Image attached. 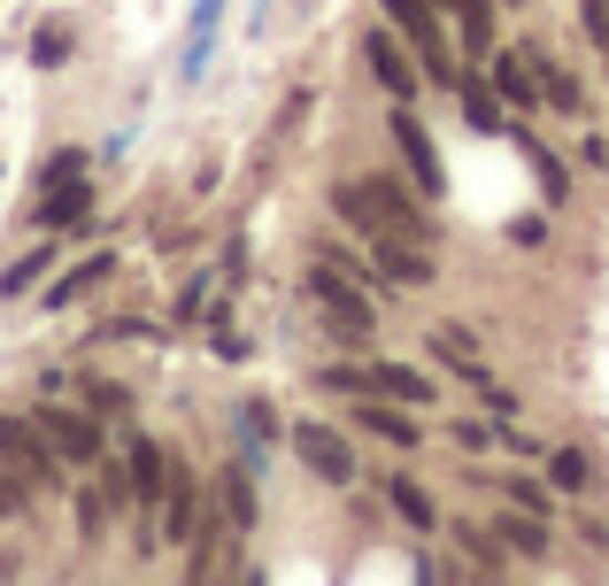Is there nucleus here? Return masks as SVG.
<instances>
[{
    "label": "nucleus",
    "instance_id": "f257e3e1",
    "mask_svg": "<svg viewBox=\"0 0 609 586\" xmlns=\"http://www.w3.org/2000/svg\"><path fill=\"white\" fill-rule=\"evenodd\" d=\"M332 209L363 232V240H378V232H402V240H433V224H425V209L394 185V178H347L339 193H332Z\"/></svg>",
    "mask_w": 609,
    "mask_h": 586
},
{
    "label": "nucleus",
    "instance_id": "f03ea898",
    "mask_svg": "<svg viewBox=\"0 0 609 586\" xmlns=\"http://www.w3.org/2000/svg\"><path fill=\"white\" fill-rule=\"evenodd\" d=\"M302 293L316 301V316H324L339 340H371V332H378V301H371L378 286H371V279H355V271H339V263L316 255L308 279H302Z\"/></svg>",
    "mask_w": 609,
    "mask_h": 586
},
{
    "label": "nucleus",
    "instance_id": "7ed1b4c3",
    "mask_svg": "<svg viewBox=\"0 0 609 586\" xmlns=\"http://www.w3.org/2000/svg\"><path fill=\"white\" fill-rule=\"evenodd\" d=\"M0 463H16L23 478H39V486H62V447L39 433V417L23 425V417H0Z\"/></svg>",
    "mask_w": 609,
    "mask_h": 586
},
{
    "label": "nucleus",
    "instance_id": "20e7f679",
    "mask_svg": "<svg viewBox=\"0 0 609 586\" xmlns=\"http://www.w3.org/2000/svg\"><path fill=\"white\" fill-rule=\"evenodd\" d=\"M386 124H394L402 162H409V185H417V193H448V170H440V146H433V132H425V124H417L402 101H394V117H386Z\"/></svg>",
    "mask_w": 609,
    "mask_h": 586
},
{
    "label": "nucleus",
    "instance_id": "39448f33",
    "mask_svg": "<svg viewBox=\"0 0 609 586\" xmlns=\"http://www.w3.org/2000/svg\"><path fill=\"white\" fill-rule=\"evenodd\" d=\"M294 455H302L316 478H332V486H355V447L339 440V425H294Z\"/></svg>",
    "mask_w": 609,
    "mask_h": 586
},
{
    "label": "nucleus",
    "instance_id": "423d86ee",
    "mask_svg": "<svg viewBox=\"0 0 609 586\" xmlns=\"http://www.w3.org/2000/svg\"><path fill=\"white\" fill-rule=\"evenodd\" d=\"M39 433L62 447V463H101L109 433L93 425V410H39Z\"/></svg>",
    "mask_w": 609,
    "mask_h": 586
},
{
    "label": "nucleus",
    "instance_id": "0eeeda50",
    "mask_svg": "<svg viewBox=\"0 0 609 586\" xmlns=\"http://www.w3.org/2000/svg\"><path fill=\"white\" fill-rule=\"evenodd\" d=\"M371 263H378L386 286H433V255H425V240L378 232V240H371Z\"/></svg>",
    "mask_w": 609,
    "mask_h": 586
},
{
    "label": "nucleus",
    "instance_id": "6e6552de",
    "mask_svg": "<svg viewBox=\"0 0 609 586\" xmlns=\"http://www.w3.org/2000/svg\"><path fill=\"white\" fill-rule=\"evenodd\" d=\"M347 425H371V433H378V440H394V447H417V440H425V425L409 417V402H386V394H363Z\"/></svg>",
    "mask_w": 609,
    "mask_h": 586
},
{
    "label": "nucleus",
    "instance_id": "1a4fd4ad",
    "mask_svg": "<svg viewBox=\"0 0 609 586\" xmlns=\"http://www.w3.org/2000/svg\"><path fill=\"white\" fill-rule=\"evenodd\" d=\"M363 54H371V78H378V85H386L394 101H409V93H417V70H409V47H402L394 31H371V39H363Z\"/></svg>",
    "mask_w": 609,
    "mask_h": 586
},
{
    "label": "nucleus",
    "instance_id": "9d476101",
    "mask_svg": "<svg viewBox=\"0 0 609 586\" xmlns=\"http://www.w3.org/2000/svg\"><path fill=\"white\" fill-rule=\"evenodd\" d=\"M124 463H132V494H140V509H154V502H170V455L154 447L148 433H132V447H124Z\"/></svg>",
    "mask_w": 609,
    "mask_h": 586
},
{
    "label": "nucleus",
    "instance_id": "9b49d317",
    "mask_svg": "<svg viewBox=\"0 0 609 586\" xmlns=\"http://www.w3.org/2000/svg\"><path fill=\"white\" fill-rule=\"evenodd\" d=\"M494 93H501L509 109H540V101H548V93H540V78H532V54H525V47L494 54Z\"/></svg>",
    "mask_w": 609,
    "mask_h": 586
},
{
    "label": "nucleus",
    "instance_id": "f8f14e48",
    "mask_svg": "<svg viewBox=\"0 0 609 586\" xmlns=\"http://www.w3.org/2000/svg\"><path fill=\"white\" fill-rule=\"evenodd\" d=\"M371 394L425 410V402H433V378H425V371H409V363H371Z\"/></svg>",
    "mask_w": 609,
    "mask_h": 586
},
{
    "label": "nucleus",
    "instance_id": "ddd939ff",
    "mask_svg": "<svg viewBox=\"0 0 609 586\" xmlns=\"http://www.w3.org/2000/svg\"><path fill=\"white\" fill-rule=\"evenodd\" d=\"M532 54V78H540V93H548V109H564V117H587V93H579V78L571 70H556L540 47H525Z\"/></svg>",
    "mask_w": 609,
    "mask_h": 586
},
{
    "label": "nucleus",
    "instance_id": "4468645a",
    "mask_svg": "<svg viewBox=\"0 0 609 586\" xmlns=\"http://www.w3.org/2000/svg\"><path fill=\"white\" fill-rule=\"evenodd\" d=\"M216 502H224V525L232 533H255V478H247V463H232L216 478Z\"/></svg>",
    "mask_w": 609,
    "mask_h": 586
},
{
    "label": "nucleus",
    "instance_id": "2eb2a0df",
    "mask_svg": "<svg viewBox=\"0 0 609 586\" xmlns=\"http://www.w3.org/2000/svg\"><path fill=\"white\" fill-rule=\"evenodd\" d=\"M85 209H93V185H85V178H62V185H47V201H39V224H54V232H62V224H78Z\"/></svg>",
    "mask_w": 609,
    "mask_h": 586
},
{
    "label": "nucleus",
    "instance_id": "dca6fc26",
    "mask_svg": "<svg viewBox=\"0 0 609 586\" xmlns=\"http://www.w3.org/2000/svg\"><path fill=\"white\" fill-rule=\"evenodd\" d=\"M109 279H116V255H93V263H78V271H62V279H54V293H47V301H54V309H70L78 293L109 286Z\"/></svg>",
    "mask_w": 609,
    "mask_h": 586
},
{
    "label": "nucleus",
    "instance_id": "f3484780",
    "mask_svg": "<svg viewBox=\"0 0 609 586\" xmlns=\"http://www.w3.org/2000/svg\"><path fill=\"white\" fill-rule=\"evenodd\" d=\"M548 486H556V494H587V486H595L587 447H548Z\"/></svg>",
    "mask_w": 609,
    "mask_h": 586
},
{
    "label": "nucleus",
    "instance_id": "a211bd4d",
    "mask_svg": "<svg viewBox=\"0 0 609 586\" xmlns=\"http://www.w3.org/2000/svg\"><path fill=\"white\" fill-rule=\"evenodd\" d=\"M386 494H394V509H402L417 533H433V525H440V509H433V494H425L417 478H386Z\"/></svg>",
    "mask_w": 609,
    "mask_h": 586
},
{
    "label": "nucleus",
    "instance_id": "6ab92c4d",
    "mask_svg": "<svg viewBox=\"0 0 609 586\" xmlns=\"http://www.w3.org/2000/svg\"><path fill=\"white\" fill-rule=\"evenodd\" d=\"M31 62H39V70H62V62H70V23L47 16V23L31 31Z\"/></svg>",
    "mask_w": 609,
    "mask_h": 586
},
{
    "label": "nucleus",
    "instance_id": "aec40b11",
    "mask_svg": "<svg viewBox=\"0 0 609 586\" xmlns=\"http://www.w3.org/2000/svg\"><path fill=\"white\" fill-rule=\"evenodd\" d=\"M456 16H463L470 54H494V0H456Z\"/></svg>",
    "mask_w": 609,
    "mask_h": 586
},
{
    "label": "nucleus",
    "instance_id": "412c9836",
    "mask_svg": "<svg viewBox=\"0 0 609 586\" xmlns=\"http://www.w3.org/2000/svg\"><path fill=\"white\" fill-rule=\"evenodd\" d=\"M31 494H39V478H23L16 463H0V517H23V509H31Z\"/></svg>",
    "mask_w": 609,
    "mask_h": 586
},
{
    "label": "nucleus",
    "instance_id": "4be33fe9",
    "mask_svg": "<svg viewBox=\"0 0 609 586\" xmlns=\"http://www.w3.org/2000/svg\"><path fill=\"white\" fill-rule=\"evenodd\" d=\"M456 93H463V117H470L478 132H501V101H494V93H478V85H456Z\"/></svg>",
    "mask_w": 609,
    "mask_h": 586
},
{
    "label": "nucleus",
    "instance_id": "5701e85b",
    "mask_svg": "<svg viewBox=\"0 0 609 586\" xmlns=\"http://www.w3.org/2000/svg\"><path fill=\"white\" fill-rule=\"evenodd\" d=\"M501 494H509L517 509H540V517H548V478H501Z\"/></svg>",
    "mask_w": 609,
    "mask_h": 586
},
{
    "label": "nucleus",
    "instance_id": "b1692460",
    "mask_svg": "<svg viewBox=\"0 0 609 586\" xmlns=\"http://www.w3.org/2000/svg\"><path fill=\"white\" fill-rule=\"evenodd\" d=\"M109 502H116L109 486H101V494H78V525H85V540H101V525H109Z\"/></svg>",
    "mask_w": 609,
    "mask_h": 586
},
{
    "label": "nucleus",
    "instance_id": "393cba45",
    "mask_svg": "<svg viewBox=\"0 0 609 586\" xmlns=\"http://www.w3.org/2000/svg\"><path fill=\"white\" fill-rule=\"evenodd\" d=\"M85 402H93L101 417H124V410H132V394H124V386H109V378H93V386H85Z\"/></svg>",
    "mask_w": 609,
    "mask_h": 586
},
{
    "label": "nucleus",
    "instance_id": "a878e982",
    "mask_svg": "<svg viewBox=\"0 0 609 586\" xmlns=\"http://www.w3.org/2000/svg\"><path fill=\"white\" fill-rule=\"evenodd\" d=\"M47 263H54V247H31V255H23V263H16V271H8L0 286H8V293H23L31 279H39V271H47Z\"/></svg>",
    "mask_w": 609,
    "mask_h": 586
},
{
    "label": "nucleus",
    "instance_id": "bb28decb",
    "mask_svg": "<svg viewBox=\"0 0 609 586\" xmlns=\"http://www.w3.org/2000/svg\"><path fill=\"white\" fill-rule=\"evenodd\" d=\"M240 425H247L255 440H271V433H278V410H271V402H247V410H240Z\"/></svg>",
    "mask_w": 609,
    "mask_h": 586
},
{
    "label": "nucleus",
    "instance_id": "cd10ccee",
    "mask_svg": "<svg viewBox=\"0 0 609 586\" xmlns=\"http://www.w3.org/2000/svg\"><path fill=\"white\" fill-rule=\"evenodd\" d=\"M448 433H456V447H486V440H494V425H478V417H456Z\"/></svg>",
    "mask_w": 609,
    "mask_h": 586
},
{
    "label": "nucleus",
    "instance_id": "c85d7f7f",
    "mask_svg": "<svg viewBox=\"0 0 609 586\" xmlns=\"http://www.w3.org/2000/svg\"><path fill=\"white\" fill-rule=\"evenodd\" d=\"M587 31H595V39L609 47V0H587Z\"/></svg>",
    "mask_w": 609,
    "mask_h": 586
}]
</instances>
